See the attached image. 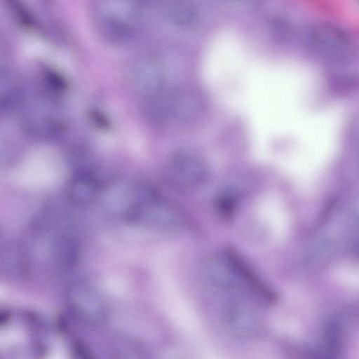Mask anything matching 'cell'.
I'll list each match as a JSON object with an SVG mask.
<instances>
[{
    "mask_svg": "<svg viewBox=\"0 0 359 359\" xmlns=\"http://www.w3.org/2000/svg\"><path fill=\"white\" fill-rule=\"evenodd\" d=\"M351 211L354 217L359 219V195L352 202Z\"/></svg>",
    "mask_w": 359,
    "mask_h": 359,
    "instance_id": "15",
    "label": "cell"
},
{
    "mask_svg": "<svg viewBox=\"0 0 359 359\" xmlns=\"http://www.w3.org/2000/svg\"><path fill=\"white\" fill-rule=\"evenodd\" d=\"M226 258L236 274L245 281L254 291L259 293L270 302L276 301V296L273 291L261 281L233 250H227L226 252Z\"/></svg>",
    "mask_w": 359,
    "mask_h": 359,
    "instance_id": "7",
    "label": "cell"
},
{
    "mask_svg": "<svg viewBox=\"0 0 359 359\" xmlns=\"http://www.w3.org/2000/svg\"><path fill=\"white\" fill-rule=\"evenodd\" d=\"M149 98L150 115L162 124L189 123L198 117L203 108L201 95L187 88H164Z\"/></svg>",
    "mask_w": 359,
    "mask_h": 359,
    "instance_id": "2",
    "label": "cell"
},
{
    "mask_svg": "<svg viewBox=\"0 0 359 359\" xmlns=\"http://www.w3.org/2000/svg\"><path fill=\"white\" fill-rule=\"evenodd\" d=\"M208 280L217 288L229 290L236 285V273L228 261L211 258L205 264Z\"/></svg>",
    "mask_w": 359,
    "mask_h": 359,
    "instance_id": "9",
    "label": "cell"
},
{
    "mask_svg": "<svg viewBox=\"0 0 359 359\" xmlns=\"http://www.w3.org/2000/svg\"><path fill=\"white\" fill-rule=\"evenodd\" d=\"M11 13L22 26L32 28L35 26V19L21 0H4Z\"/></svg>",
    "mask_w": 359,
    "mask_h": 359,
    "instance_id": "11",
    "label": "cell"
},
{
    "mask_svg": "<svg viewBox=\"0 0 359 359\" xmlns=\"http://www.w3.org/2000/svg\"><path fill=\"white\" fill-rule=\"evenodd\" d=\"M309 40L313 50L321 58L330 62H346L355 51L351 36L341 27L330 22L313 25Z\"/></svg>",
    "mask_w": 359,
    "mask_h": 359,
    "instance_id": "4",
    "label": "cell"
},
{
    "mask_svg": "<svg viewBox=\"0 0 359 359\" xmlns=\"http://www.w3.org/2000/svg\"><path fill=\"white\" fill-rule=\"evenodd\" d=\"M353 250L354 253L359 256V238L354 243Z\"/></svg>",
    "mask_w": 359,
    "mask_h": 359,
    "instance_id": "16",
    "label": "cell"
},
{
    "mask_svg": "<svg viewBox=\"0 0 359 359\" xmlns=\"http://www.w3.org/2000/svg\"><path fill=\"white\" fill-rule=\"evenodd\" d=\"M43 76L46 82L52 88L63 91L67 88V82L64 77L58 72L51 69H46Z\"/></svg>",
    "mask_w": 359,
    "mask_h": 359,
    "instance_id": "12",
    "label": "cell"
},
{
    "mask_svg": "<svg viewBox=\"0 0 359 359\" xmlns=\"http://www.w3.org/2000/svg\"><path fill=\"white\" fill-rule=\"evenodd\" d=\"M136 1H137L139 4L140 2H143V1H148V0H135Z\"/></svg>",
    "mask_w": 359,
    "mask_h": 359,
    "instance_id": "17",
    "label": "cell"
},
{
    "mask_svg": "<svg viewBox=\"0 0 359 359\" xmlns=\"http://www.w3.org/2000/svg\"><path fill=\"white\" fill-rule=\"evenodd\" d=\"M167 185L179 191L203 187L209 177V165L204 156L191 147L178 148L167 158L163 169Z\"/></svg>",
    "mask_w": 359,
    "mask_h": 359,
    "instance_id": "3",
    "label": "cell"
},
{
    "mask_svg": "<svg viewBox=\"0 0 359 359\" xmlns=\"http://www.w3.org/2000/svg\"><path fill=\"white\" fill-rule=\"evenodd\" d=\"M101 193L97 180L90 174L80 173L74 176L67 187V196L74 203L86 205Z\"/></svg>",
    "mask_w": 359,
    "mask_h": 359,
    "instance_id": "6",
    "label": "cell"
},
{
    "mask_svg": "<svg viewBox=\"0 0 359 359\" xmlns=\"http://www.w3.org/2000/svg\"><path fill=\"white\" fill-rule=\"evenodd\" d=\"M69 297L72 309L81 317L90 321L102 320L105 318L104 301L88 285L78 283L72 286Z\"/></svg>",
    "mask_w": 359,
    "mask_h": 359,
    "instance_id": "5",
    "label": "cell"
},
{
    "mask_svg": "<svg viewBox=\"0 0 359 359\" xmlns=\"http://www.w3.org/2000/svg\"><path fill=\"white\" fill-rule=\"evenodd\" d=\"M324 338L326 350L329 354L339 352L342 342V330L341 325L334 320L330 321L325 325Z\"/></svg>",
    "mask_w": 359,
    "mask_h": 359,
    "instance_id": "10",
    "label": "cell"
},
{
    "mask_svg": "<svg viewBox=\"0 0 359 359\" xmlns=\"http://www.w3.org/2000/svg\"><path fill=\"white\" fill-rule=\"evenodd\" d=\"M224 320L232 332L241 335L251 334L259 327L255 313L242 306H231L226 309Z\"/></svg>",
    "mask_w": 359,
    "mask_h": 359,
    "instance_id": "8",
    "label": "cell"
},
{
    "mask_svg": "<svg viewBox=\"0 0 359 359\" xmlns=\"http://www.w3.org/2000/svg\"><path fill=\"white\" fill-rule=\"evenodd\" d=\"M217 206L221 214L229 217L232 215L236 209V200L231 194H223L218 198Z\"/></svg>",
    "mask_w": 359,
    "mask_h": 359,
    "instance_id": "13",
    "label": "cell"
},
{
    "mask_svg": "<svg viewBox=\"0 0 359 359\" xmlns=\"http://www.w3.org/2000/svg\"><path fill=\"white\" fill-rule=\"evenodd\" d=\"M138 4L135 0H93L92 18L101 36L116 45L131 41L138 29Z\"/></svg>",
    "mask_w": 359,
    "mask_h": 359,
    "instance_id": "1",
    "label": "cell"
},
{
    "mask_svg": "<svg viewBox=\"0 0 359 359\" xmlns=\"http://www.w3.org/2000/svg\"><path fill=\"white\" fill-rule=\"evenodd\" d=\"M92 116L93 120L98 126L106 128L109 126V122L106 117L100 112L94 111L92 114Z\"/></svg>",
    "mask_w": 359,
    "mask_h": 359,
    "instance_id": "14",
    "label": "cell"
}]
</instances>
